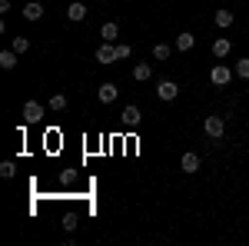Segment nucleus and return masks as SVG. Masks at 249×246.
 Returning a JSON list of instances; mask_svg holds the SVG:
<instances>
[{
	"label": "nucleus",
	"instance_id": "f257e3e1",
	"mask_svg": "<svg viewBox=\"0 0 249 246\" xmlns=\"http://www.w3.org/2000/svg\"><path fill=\"white\" fill-rule=\"evenodd\" d=\"M203 133H206V136H210V140H223V133H226V120H223V116H206V120H203Z\"/></svg>",
	"mask_w": 249,
	"mask_h": 246
},
{
	"label": "nucleus",
	"instance_id": "f03ea898",
	"mask_svg": "<svg viewBox=\"0 0 249 246\" xmlns=\"http://www.w3.org/2000/svg\"><path fill=\"white\" fill-rule=\"evenodd\" d=\"M20 116H23V123H40V120L47 116V110H43V103H37V100H27L23 110H20Z\"/></svg>",
	"mask_w": 249,
	"mask_h": 246
},
{
	"label": "nucleus",
	"instance_id": "7ed1b4c3",
	"mask_svg": "<svg viewBox=\"0 0 249 246\" xmlns=\"http://www.w3.org/2000/svg\"><path fill=\"white\" fill-rule=\"evenodd\" d=\"M120 120H123V127H126V130H136V127L143 123V114H140V107H133V103H130V107L120 114Z\"/></svg>",
	"mask_w": 249,
	"mask_h": 246
},
{
	"label": "nucleus",
	"instance_id": "20e7f679",
	"mask_svg": "<svg viewBox=\"0 0 249 246\" xmlns=\"http://www.w3.org/2000/svg\"><path fill=\"white\" fill-rule=\"evenodd\" d=\"M210 80L216 83V87H226V83L232 80V70H230V67H223V63H216V67L210 70Z\"/></svg>",
	"mask_w": 249,
	"mask_h": 246
},
{
	"label": "nucleus",
	"instance_id": "39448f33",
	"mask_svg": "<svg viewBox=\"0 0 249 246\" xmlns=\"http://www.w3.org/2000/svg\"><path fill=\"white\" fill-rule=\"evenodd\" d=\"M156 96H160V100H176V96H179V87H176L173 80H160V83H156Z\"/></svg>",
	"mask_w": 249,
	"mask_h": 246
},
{
	"label": "nucleus",
	"instance_id": "423d86ee",
	"mask_svg": "<svg viewBox=\"0 0 249 246\" xmlns=\"http://www.w3.org/2000/svg\"><path fill=\"white\" fill-rule=\"evenodd\" d=\"M96 60H100V63H113L116 60V43H107V40H103V43L96 47Z\"/></svg>",
	"mask_w": 249,
	"mask_h": 246
},
{
	"label": "nucleus",
	"instance_id": "0eeeda50",
	"mask_svg": "<svg viewBox=\"0 0 249 246\" xmlns=\"http://www.w3.org/2000/svg\"><path fill=\"white\" fill-rule=\"evenodd\" d=\"M179 170L183 173H199V153H183V156H179Z\"/></svg>",
	"mask_w": 249,
	"mask_h": 246
},
{
	"label": "nucleus",
	"instance_id": "6e6552de",
	"mask_svg": "<svg viewBox=\"0 0 249 246\" xmlns=\"http://www.w3.org/2000/svg\"><path fill=\"white\" fill-rule=\"evenodd\" d=\"M116 94H120V90H116V83H110V80H107V83H100V103H113Z\"/></svg>",
	"mask_w": 249,
	"mask_h": 246
},
{
	"label": "nucleus",
	"instance_id": "1a4fd4ad",
	"mask_svg": "<svg viewBox=\"0 0 249 246\" xmlns=\"http://www.w3.org/2000/svg\"><path fill=\"white\" fill-rule=\"evenodd\" d=\"M100 40L116 43V40H120V27H116V23H103V27H100Z\"/></svg>",
	"mask_w": 249,
	"mask_h": 246
},
{
	"label": "nucleus",
	"instance_id": "9d476101",
	"mask_svg": "<svg viewBox=\"0 0 249 246\" xmlns=\"http://www.w3.org/2000/svg\"><path fill=\"white\" fill-rule=\"evenodd\" d=\"M17 50H14V47H10V50H3V54H0V67H3V70H14V67H17Z\"/></svg>",
	"mask_w": 249,
	"mask_h": 246
},
{
	"label": "nucleus",
	"instance_id": "9b49d317",
	"mask_svg": "<svg viewBox=\"0 0 249 246\" xmlns=\"http://www.w3.org/2000/svg\"><path fill=\"white\" fill-rule=\"evenodd\" d=\"M23 17H27V20H40V17H43V3H37V0H30V3L23 7Z\"/></svg>",
	"mask_w": 249,
	"mask_h": 246
},
{
	"label": "nucleus",
	"instance_id": "f8f14e48",
	"mask_svg": "<svg viewBox=\"0 0 249 246\" xmlns=\"http://www.w3.org/2000/svg\"><path fill=\"white\" fill-rule=\"evenodd\" d=\"M83 17H87V7H83V3H70V7H67V20L77 23V20H83Z\"/></svg>",
	"mask_w": 249,
	"mask_h": 246
},
{
	"label": "nucleus",
	"instance_id": "ddd939ff",
	"mask_svg": "<svg viewBox=\"0 0 249 246\" xmlns=\"http://www.w3.org/2000/svg\"><path fill=\"white\" fill-rule=\"evenodd\" d=\"M193 43H196L193 34H179V37H176V50H179V54H186V50H193Z\"/></svg>",
	"mask_w": 249,
	"mask_h": 246
},
{
	"label": "nucleus",
	"instance_id": "4468645a",
	"mask_svg": "<svg viewBox=\"0 0 249 246\" xmlns=\"http://www.w3.org/2000/svg\"><path fill=\"white\" fill-rule=\"evenodd\" d=\"M230 50H232V43H230V40H226V37H219V40H216V43H213V54H216V57H226Z\"/></svg>",
	"mask_w": 249,
	"mask_h": 246
},
{
	"label": "nucleus",
	"instance_id": "2eb2a0df",
	"mask_svg": "<svg viewBox=\"0 0 249 246\" xmlns=\"http://www.w3.org/2000/svg\"><path fill=\"white\" fill-rule=\"evenodd\" d=\"M133 76H136V80H150V76H153V67H150V63H136Z\"/></svg>",
	"mask_w": 249,
	"mask_h": 246
},
{
	"label": "nucleus",
	"instance_id": "dca6fc26",
	"mask_svg": "<svg viewBox=\"0 0 249 246\" xmlns=\"http://www.w3.org/2000/svg\"><path fill=\"white\" fill-rule=\"evenodd\" d=\"M170 54H173L170 43H156V47H153V57L160 60V63H163V60H170Z\"/></svg>",
	"mask_w": 249,
	"mask_h": 246
},
{
	"label": "nucleus",
	"instance_id": "f3484780",
	"mask_svg": "<svg viewBox=\"0 0 249 246\" xmlns=\"http://www.w3.org/2000/svg\"><path fill=\"white\" fill-rule=\"evenodd\" d=\"M216 27H232V10H216Z\"/></svg>",
	"mask_w": 249,
	"mask_h": 246
},
{
	"label": "nucleus",
	"instance_id": "a211bd4d",
	"mask_svg": "<svg viewBox=\"0 0 249 246\" xmlns=\"http://www.w3.org/2000/svg\"><path fill=\"white\" fill-rule=\"evenodd\" d=\"M14 173H17V163H14V160H3V163H0V176H3V180H10Z\"/></svg>",
	"mask_w": 249,
	"mask_h": 246
},
{
	"label": "nucleus",
	"instance_id": "6ab92c4d",
	"mask_svg": "<svg viewBox=\"0 0 249 246\" xmlns=\"http://www.w3.org/2000/svg\"><path fill=\"white\" fill-rule=\"evenodd\" d=\"M47 107H50V110H57V114H60V110L67 107V96H63V94H53V96H50V103H47Z\"/></svg>",
	"mask_w": 249,
	"mask_h": 246
},
{
	"label": "nucleus",
	"instance_id": "aec40b11",
	"mask_svg": "<svg viewBox=\"0 0 249 246\" xmlns=\"http://www.w3.org/2000/svg\"><path fill=\"white\" fill-rule=\"evenodd\" d=\"M10 47H14L17 54H27V50H30V40H27V37H14V43H10Z\"/></svg>",
	"mask_w": 249,
	"mask_h": 246
},
{
	"label": "nucleus",
	"instance_id": "412c9836",
	"mask_svg": "<svg viewBox=\"0 0 249 246\" xmlns=\"http://www.w3.org/2000/svg\"><path fill=\"white\" fill-rule=\"evenodd\" d=\"M130 54H133V47H130V43H120V40H116V60H126Z\"/></svg>",
	"mask_w": 249,
	"mask_h": 246
},
{
	"label": "nucleus",
	"instance_id": "4be33fe9",
	"mask_svg": "<svg viewBox=\"0 0 249 246\" xmlns=\"http://www.w3.org/2000/svg\"><path fill=\"white\" fill-rule=\"evenodd\" d=\"M236 74H239V76H246V80H249V57H243L239 63H236Z\"/></svg>",
	"mask_w": 249,
	"mask_h": 246
},
{
	"label": "nucleus",
	"instance_id": "5701e85b",
	"mask_svg": "<svg viewBox=\"0 0 249 246\" xmlns=\"http://www.w3.org/2000/svg\"><path fill=\"white\" fill-rule=\"evenodd\" d=\"M63 229H70V233H73V229H77V216H67V220H63Z\"/></svg>",
	"mask_w": 249,
	"mask_h": 246
}]
</instances>
